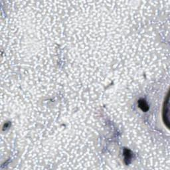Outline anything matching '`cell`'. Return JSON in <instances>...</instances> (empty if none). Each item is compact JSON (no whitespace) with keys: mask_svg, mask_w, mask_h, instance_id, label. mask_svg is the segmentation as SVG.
Returning a JSON list of instances; mask_svg holds the SVG:
<instances>
[{"mask_svg":"<svg viewBox=\"0 0 170 170\" xmlns=\"http://www.w3.org/2000/svg\"><path fill=\"white\" fill-rule=\"evenodd\" d=\"M169 95H167L166 101L164 102V108H163V120H164V124H166L167 128L169 127Z\"/></svg>","mask_w":170,"mask_h":170,"instance_id":"6da1fadb","label":"cell"},{"mask_svg":"<svg viewBox=\"0 0 170 170\" xmlns=\"http://www.w3.org/2000/svg\"><path fill=\"white\" fill-rule=\"evenodd\" d=\"M139 105H140V107L142 108L143 111H147L148 109V106L146 103L145 100H141L139 102Z\"/></svg>","mask_w":170,"mask_h":170,"instance_id":"7a4b0ae2","label":"cell"}]
</instances>
